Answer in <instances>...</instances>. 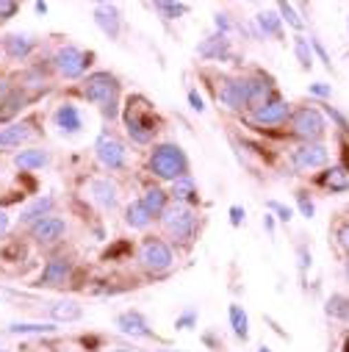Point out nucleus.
I'll list each match as a JSON object with an SVG mask.
<instances>
[{
  "mask_svg": "<svg viewBox=\"0 0 349 352\" xmlns=\"http://www.w3.org/2000/svg\"><path fill=\"white\" fill-rule=\"evenodd\" d=\"M278 14H280V20L286 23V25H291L294 31H305V20L300 17V12L291 6V3H278Z\"/></svg>",
  "mask_w": 349,
  "mask_h": 352,
  "instance_id": "34",
  "label": "nucleus"
},
{
  "mask_svg": "<svg viewBox=\"0 0 349 352\" xmlns=\"http://www.w3.org/2000/svg\"><path fill=\"white\" fill-rule=\"evenodd\" d=\"M258 352H272V349L269 346H258Z\"/></svg>",
  "mask_w": 349,
  "mask_h": 352,
  "instance_id": "54",
  "label": "nucleus"
},
{
  "mask_svg": "<svg viewBox=\"0 0 349 352\" xmlns=\"http://www.w3.org/2000/svg\"><path fill=\"white\" fill-rule=\"evenodd\" d=\"M289 117H291V103L280 100V98H275L272 103L252 111V122H258V125H283Z\"/></svg>",
  "mask_w": 349,
  "mask_h": 352,
  "instance_id": "11",
  "label": "nucleus"
},
{
  "mask_svg": "<svg viewBox=\"0 0 349 352\" xmlns=\"http://www.w3.org/2000/svg\"><path fill=\"white\" fill-rule=\"evenodd\" d=\"M219 100L230 109V111H241L249 109V80L247 78H233L219 89Z\"/></svg>",
  "mask_w": 349,
  "mask_h": 352,
  "instance_id": "10",
  "label": "nucleus"
},
{
  "mask_svg": "<svg viewBox=\"0 0 349 352\" xmlns=\"http://www.w3.org/2000/svg\"><path fill=\"white\" fill-rule=\"evenodd\" d=\"M297 258H300V272L311 270V252H308L305 247H300V250H297Z\"/></svg>",
  "mask_w": 349,
  "mask_h": 352,
  "instance_id": "45",
  "label": "nucleus"
},
{
  "mask_svg": "<svg viewBox=\"0 0 349 352\" xmlns=\"http://www.w3.org/2000/svg\"><path fill=\"white\" fill-rule=\"evenodd\" d=\"M244 217H247V211H244V208H238V206H233V208H230V225H233V228L244 225Z\"/></svg>",
  "mask_w": 349,
  "mask_h": 352,
  "instance_id": "44",
  "label": "nucleus"
},
{
  "mask_svg": "<svg viewBox=\"0 0 349 352\" xmlns=\"http://www.w3.org/2000/svg\"><path fill=\"white\" fill-rule=\"evenodd\" d=\"M56 125L67 133H78L83 128V120H80V111L72 106V103H64L56 109Z\"/></svg>",
  "mask_w": 349,
  "mask_h": 352,
  "instance_id": "18",
  "label": "nucleus"
},
{
  "mask_svg": "<svg viewBox=\"0 0 349 352\" xmlns=\"http://www.w3.org/2000/svg\"><path fill=\"white\" fill-rule=\"evenodd\" d=\"M267 208H272V211L278 214V219H280V222H291V219H294V211H291L289 206L278 203V200H269V203H267Z\"/></svg>",
  "mask_w": 349,
  "mask_h": 352,
  "instance_id": "39",
  "label": "nucleus"
},
{
  "mask_svg": "<svg viewBox=\"0 0 349 352\" xmlns=\"http://www.w3.org/2000/svg\"><path fill=\"white\" fill-rule=\"evenodd\" d=\"M344 278H346V280H349V261H346V263H344Z\"/></svg>",
  "mask_w": 349,
  "mask_h": 352,
  "instance_id": "51",
  "label": "nucleus"
},
{
  "mask_svg": "<svg viewBox=\"0 0 349 352\" xmlns=\"http://www.w3.org/2000/svg\"><path fill=\"white\" fill-rule=\"evenodd\" d=\"M169 197H172L174 203H181V206L197 203V184L192 181V175H186V178H181V181H174Z\"/></svg>",
  "mask_w": 349,
  "mask_h": 352,
  "instance_id": "21",
  "label": "nucleus"
},
{
  "mask_svg": "<svg viewBox=\"0 0 349 352\" xmlns=\"http://www.w3.org/2000/svg\"><path fill=\"white\" fill-rule=\"evenodd\" d=\"M294 53H297V61H300L302 69H311L313 67V47H311V39L308 36H302V34L294 36Z\"/></svg>",
  "mask_w": 349,
  "mask_h": 352,
  "instance_id": "32",
  "label": "nucleus"
},
{
  "mask_svg": "<svg viewBox=\"0 0 349 352\" xmlns=\"http://www.w3.org/2000/svg\"><path fill=\"white\" fill-rule=\"evenodd\" d=\"M291 128H294V133H297L300 139H305V142H319V139L324 136V131H327V122H324V114H322L319 109L302 106V109H297V111L291 114Z\"/></svg>",
  "mask_w": 349,
  "mask_h": 352,
  "instance_id": "3",
  "label": "nucleus"
},
{
  "mask_svg": "<svg viewBox=\"0 0 349 352\" xmlns=\"http://www.w3.org/2000/svg\"><path fill=\"white\" fill-rule=\"evenodd\" d=\"M125 128H128V136H131L133 142H139V144H150L153 136H155V131H158V122H155V117L150 114V109H144V111L139 114V109L128 103V111H125Z\"/></svg>",
  "mask_w": 349,
  "mask_h": 352,
  "instance_id": "6",
  "label": "nucleus"
},
{
  "mask_svg": "<svg viewBox=\"0 0 349 352\" xmlns=\"http://www.w3.org/2000/svg\"><path fill=\"white\" fill-rule=\"evenodd\" d=\"M344 352H349V336H346V341H344Z\"/></svg>",
  "mask_w": 349,
  "mask_h": 352,
  "instance_id": "53",
  "label": "nucleus"
},
{
  "mask_svg": "<svg viewBox=\"0 0 349 352\" xmlns=\"http://www.w3.org/2000/svg\"><path fill=\"white\" fill-rule=\"evenodd\" d=\"M197 53L205 56V58H225V56L230 53V39L222 36V34L208 36V39H203V42L197 45Z\"/></svg>",
  "mask_w": 349,
  "mask_h": 352,
  "instance_id": "19",
  "label": "nucleus"
},
{
  "mask_svg": "<svg viewBox=\"0 0 349 352\" xmlns=\"http://www.w3.org/2000/svg\"><path fill=\"white\" fill-rule=\"evenodd\" d=\"M324 314L330 319H338V322H349V297L346 294H333L324 305Z\"/></svg>",
  "mask_w": 349,
  "mask_h": 352,
  "instance_id": "28",
  "label": "nucleus"
},
{
  "mask_svg": "<svg viewBox=\"0 0 349 352\" xmlns=\"http://www.w3.org/2000/svg\"><path fill=\"white\" fill-rule=\"evenodd\" d=\"M139 261L144 263V270H150V272H166L172 263H174V255H172V250H169L166 241H161V239H147V241L142 244Z\"/></svg>",
  "mask_w": 349,
  "mask_h": 352,
  "instance_id": "7",
  "label": "nucleus"
},
{
  "mask_svg": "<svg viewBox=\"0 0 349 352\" xmlns=\"http://www.w3.org/2000/svg\"><path fill=\"white\" fill-rule=\"evenodd\" d=\"M95 153H98V161L106 169H122L125 166V158H128L125 144L114 133H100L98 142H95Z\"/></svg>",
  "mask_w": 349,
  "mask_h": 352,
  "instance_id": "8",
  "label": "nucleus"
},
{
  "mask_svg": "<svg viewBox=\"0 0 349 352\" xmlns=\"http://www.w3.org/2000/svg\"><path fill=\"white\" fill-rule=\"evenodd\" d=\"M6 230H9V217H6L3 211H0V239L6 236Z\"/></svg>",
  "mask_w": 349,
  "mask_h": 352,
  "instance_id": "48",
  "label": "nucleus"
},
{
  "mask_svg": "<svg viewBox=\"0 0 349 352\" xmlns=\"http://www.w3.org/2000/svg\"><path fill=\"white\" fill-rule=\"evenodd\" d=\"M0 352H3V349H0Z\"/></svg>",
  "mask_w": 349,
  "mask_h": 352,
  "instance_id": "58",
  "label": "nucleus"
},
{
  "mask_svg": "<svg viewBox=\"0 0 349 352\" xmlns=\"http://www.w3.org/2000/svg\"><path fill=\"white\" fill-rule=\"evenodd\" d=\"M346 28H349V17H346Z\"/></svg>",
  "mask_w": 349,
  "mask_h": 352,
  "instance_id": "55",
  "label": "nucleus"
},
{
  "mask_svg": "<svg viewBox=\"0 0 349 352\" xmlns=\"http://www.w3.org/2000/svg\"><path fill=\"white\" fill-rule=\"evenodd\" d=\"M117 95H120V80L111 72H92L83 80V98L100 109L117 103Z\"/></svg>",
  "mask_w": 349,
  "mask_h": 352,
  "instance_id": "2",
  "label": "nucleus"
},
{
  "mask_svg": "<svg viewBox=\"0 0 349 352\" xmlns=\"http://www.w3.org/2000/svg\"><path fill=\"white\" fill-rule=\"evenodd\" d=\"M114 352H133V349H128V346H114Z\"/></svg>",
  "mask_w": 349,
  "mask_h": 352,
  "instance_id": "52",
  "label": "nucleus"
},
{
  "mask_svg": "<svg viewBox=\"0 0 349 352\" xmlns=\"http://www.w3.org/2000/svg\"><path fill=\"white\" fill-rule=\"evenodd\" d=\"M69 272H72V267L67 258H53V261H47V267L39 275L36 286H64L69 280Z\"/></svg>",
  "mask_w": 349,
  "mask_h": 352,
  "instance_id": "15",
  "label": "nucleus"
},
{
  "mask_svg": "<svg viewBox=\"0 0 349 352\" xmlns=\"http://www.w3.org/2000/svg\"><path fill=\"white\" fill-rule=\"evenodd\" d=\"M311 47H313V53H316V56L322 58V64H324V67H327V69L333 72V61H330V56H327V50H324V45H322V42H319L316 36H311Z\"/></svg>",
  "mask_w": 349,
  "mask_h": 352,
  "instance_id": "42",
  "label": "nucleus"
},
{
  "mask_svg": "<svg viewBox=\"0 0 349 352\" xmlns=\"http://www.w3.org/2000/svg\"><path fill=\"white\" fill-rule=\"evenodd\" d=\"M150 172L161 181L174 184V181H181L189 175V158L178 144H172V142L158 144L150 153Z\"/></svg>",
  "mask_w": 349,
  "mask_h": 352,
  "instance_id": "1",
  "label": "nucleus"
},
{
  "mask_svg": "<svg viewBox=\"0 0 349 352\" xmlns=\"http://www.w3.org/2000/svg\"><path fill=\"white\" fill-rule=\"evenodd\" d=\"M319 186L327 189L330 195H344L349 192V169L335 164V166H324L322 178H319Z\"/></svg>",
  "mask_w": 349,
  "mask_h": 352,
  "instance_id": "14",
  "label": "nucleus"
},
{
  "mask_svg": "<svg viewBox=\"0 0 349 352\" xmlns=\"http://www.w3.org/2000/svg\"><path fill=\"white\" fill-rule=\"evenodd\" d=\"M338 247L349 255V225H344V228L338 230Z\"/></svg>",
  "mask_w": 349,
  "mask_h": 352,
  "instance_id": "46",
  "label": "nucleus"
},
{
  "mask_svg": "<svg viewBox=\"0 0 349 352\" xmlns=\"http://www.w3.org/2000/svg\"><path fill=\"white\" fill-rule=\"evenodd\" d=\"M297 208H300V214H302L305 219H313V217H316V203L308 197V192H305V189H300V192H297Z\"/></svg>",
  "mask_w": 349,
  "mask_h": 352,
  "instance_id": "36",
  "label": "nucleus"
},
{
  "mask_svg": "<svg viewBox=\"0 0 349 352\" xmlns=\"http://www.w3.org/2000/svg\"><path fill=\"white\" fill-rule=\"evenodd\" d=\"M117 327L125 333V336H136V338H150L153 336V327L147 324V319L139 314V311H125L117 316Z\"/></svg>",
  "mask_w": 349,
  "mask_h": 352,
  "instance_id": "16",
  "label": "nucleus"
},
{
  "mask_svg": "<svg viewBox=\"0 0 349 352\" xmlns=\"http://www.w3.org/2000/svg\"><path fill=\"white\" fill-rule=\"evenodd\" d=\"M17 3L14 0H0V23H6V20H12L14 14H17Z\"/></svg>",
  "mask_w": 349,
  "mask_h": 352,
  "instance_id": "40",
  "label": "nucleus"
},
{
  "mask_svg": "<svg viewBox=\"0 0 349 352\" xmlns=\"http://www.w3.org/2000/svg\"><path fill=\"white\" fill-rule=\"evenodd\" d=\"M227 314H230V327H233V333H236L241 341H247V338H249V319H247V311L233 302V305L227 308Z\"/></svg>",
  "mask_w": 349,
  "mask_h": 352,
  "instance_id": "27",
  "label": "nucleus"
},
{
  "mask_svg": "<svg viewBox=\"0 0 349 352\" xmlns=\"http://www.w3.org/2000/svg\"><path fill=\"white\" fill-rule=\"evenodd\" d=\"M153 9H155L164 20H178V17L189 14V6H186V3H164V0H161V3H155Z\"/></svg>",
  "mask_w": 349,
  "mask_h": 352,
  "instance_id": "35",
  "label": "nucleus"
},
{
  "mask_svg": "<svg viewBox=\"0 0 349 352\" xmlns=\"http://www.w3.org/2000/svg\"><path fill=\"white\" fill-rule=\"evenodd\" d=\"M308 92H311V95H316V98H324V100H330V95H333V86H330V83H322V80H316V83H311V86H308Z\"/></svg>",
  "mask_w": 349,
  "mask_h": 352,
  "instance_id": "41",
  "label": "nucleus"
},
{
  "mask_svg": "<svg viewBox=\"0 0 349 352\" xmlns=\"http://www.w3.org/2000/svg\"><path fill=\"white\" fill-rule=\"evenodd\" d=\"M324 111H327V117L335 122V128H338L341 133H349V120H346V117H344L338 109H333V106H324Z\"/></svg>",
  "mask_w": 349,
  "mask_h": 352,
  "instance_id": "37",
  "label": "nucleus"
},
{
  "mask_svg": "<svg viewBox=\"0 0 349 352\" xmlns=\"http://www.w3.org/2000/svg\"><path fill=\"white\" fill-rule=\"evenodd\" d=\"M23 109H25V98H20V95H12V98H6L3 103H0V125H3V122H9L12 117H17Z\"/></svg>",
  "mask_w": 349,
  "mask_h": 352,
  "instance_id": "33",
  "label": "nucleus"
},
{
  "mask_svg": "<svg viewBox=\"0 0 349 352\" xmlns=\"http://www.w3.org/2000/svg\"><path fill=\"white\" fill-rule=\"evenodd\" d=\"M330 164V147L322 142H305L300 147L291 150V166L297 172H308V169H322Z\"/></svg>",
  "mask_w": 349,
  "mask_h": 352,
  "instance_id": "5",
  "label": "nucleus"
},
{
  "mask_svg": "<svg viewBox=\"0 0 349 352\" xmlns=\"http://www.w3.org/2000/svg\"><path fill=\"white\" fill-rule=\"evenodd\" d=\"M47 161H50V155L45 150H23L14 155V164L20 169H42Z\"/></svg>",
  "mask_w": 349,
  "mask_h": 352,
  "instance_id": "26",
  "label": "nucleus"
},
{
  "mask_svg": "<svg viewBox=\"0 0 349 352\" xmlns=\"http://www.w3.org/2000/svg\"><path fill=\"white\" fill-rule=\"evenodd\" d=\"M150 219H153V214L147 211V206H144L142 200L128 203V208H125V225H128V228H133V230H144V228L150 225Z\"/></svg>",
  "mask_w": 349,
  "mask_h": 352,
  "instance_id": "22",
  "label": "nucleus"
},
{
  "mask_svg": "<svg viewBox=\"0 0 349 352\" xmlns=\"http://www.w3.org/2000/svg\"><path fill=\"white\" fill-rule=\"evenodd\" d=\"M34 9H36V14H47V3H36Z\"/></svg>",
  "mask_w": 349,
  "mask_h": 352,
  "instance_id": "49",
  "label": "nucleus"
},
{
  "mask_svg": "<svg viewBox=\"0 0 349 352\" xmlns=\"http://www.w3.org/2000/svg\"><path fill=\"white\" fill-rule=\"evenodd\" d=\"M89 195H92V200L100 206V208H114L117 206V186L109 181V178H98V181H92L89 184Z\"/></svg>",
  "mask_w": 349,
  "mask_h": 352,
  "instance_id": "17",
  "label": "nucleus"
},
{
  "mask_svg": "<svg viewBox=\"0 0 349 352\" xmlns=\"http://www.w3.org/2000/svg\"><path fill=\"white\" fill-rule=\"evenodd\" d=\"M194 324H197V311H194V308L183 311V314L178 316V322H174V327H178V330H192Z\"/></svg>",
  "mask_w": 349,
  "mask_h": 352,
  "instance_id": "38",
  "label": "nucleus"
},
{
  "mask_svg": "<svg viewBox=\"0 0 349 352\" xmlns=\"http://www.w3.org/2000/svg\"><path fill=\"white\" fill-rule=\"evenodd\" d=\"M3 47H6V53L12 56V58H23V56H28L31 53V47H34V39H28V36H6L3 39Z\"/></svg>",
  "mask_w": 349,
  "mask_h": 352,
  "instance_id": "31",
  "label": "nucleus"
},
{
  "mask_svg": "<svg viewBox=\"0 0 349 352\" xmlns=\"http://www.w3.org/2000/svg\"><path fill=\"white\" fill-rule=\"evenodd\" d=\"M346 61H349V53H346Z\"/></svg>",
  "mask_w": 349,
  "mask_h": 352,
  "instance_id": "57",
  "label": "nucleus"
},
{
  "mask_svg": "<svg viewBox=\"0 0 349 352\" xmlns=\"http://www.w3.org/2000/svg\"><path fill=\"white\" fill-rule=\"evenodd\" d=\"M31 136V122H17L12 128L0 131V147H17L20 142H25Z\"/></svg>",
  "mask_w": 349,
  "mask_h": 352,
  "instance_id": "24",
  "label": "nucleus"
},
{
  "mask_svg": "<svg viewBox=\"0 0 349 352\" xmlns=\"http://www.w3.org/2000/svg\"><path fill=\"white\" fill-rule=\"evenodd\" d=\"M164 352H172V349H164Z\"/></svg>",
  "mask_w": 349,
  "mask_h": 352,
  "instance_id": "56",
  "label": "nucleus"
},
{
  "mask_svg": "<svg viewBox=\"0 0 349 352\" xmlns=\"http://www.w3.org/2000/svg\"><path fill=\"white\" fill-rule=\"evenodd\" d=\"M50 316H53V322H78L80 316H83V308L75 302V300H56L53 305H50Z\"/></svg>",
  "mask_w": 349,
  "mask_h": 352,
  "instance_id": "20",
  "label": "nucleus"
},
{
  "mask_svg": "<svg viewBox=\"0 0 349 352\" xmlns=\"http://www.w3.org/2000/svg\"><path fill=\"white\" fill-rule=\"evenodd\" d=\"M95 23L98 28L109 36V39H117L120 31H122V17H120V9L114 3H100L95 6Z\"/></svg>",
  "mask_w": 349,
  "mask_h": 352,
  "instance_id": "12",
  "label": "nucleus"
},
{
  "mask_svg": "<svg viewBox=\"0 0 349 352\" xmlns=\"http://www.w3.org/2000/svg\"><path fill=\"white\" fill-rule=\"evenodd\" d=\"M161 222L164 228L174 236V239H192L194 236V228H197V217L189 206H181V203H174V206H166V211L161 214Z\"/></svg>",
  "mask_w": 349,
  "mask_h": 352,
  "instance_id": "4",
  "label": "nucleus"
},
{
  "mask_svg": "<svg viewBox=\"0 0 349 352\" xmlns=\"http://www.w3.org/2000/svg\"><path fill=\"white\" fill-rule=\"evenodd\" d=\"M64 233H67V222H64L61 217H45V219H39V222L34 225V239H36L39 244H45V247L61 241Z\"/></svg>",
  "mask_w": 349,
  "mask_h": 352,
  "instance_id": "13",
  "label": "nucleus"
},
{
  "mask_svg": "<svg viewBox=\"0 0 349 352\" xmlns=\"http://www.w3.org/2000/svg\"><path fill=\"white\" fill-rule=\"evenodd\" d=\"M9 333L12 336H47V333H56V324H50V322H14V324H9Z\"/></svg>",
  "mask_w": 349,
  "mask_h": 352,
  "instance_id": "25",
  "label": "nucleus"
},
{
  "mask_svg": "<svg viewBox=\"0 0 349 352\" xmlns=\"http://www.w3.org/2000/svg\"><path fill=\"white\" fill-rule=\"evenodd\" d=\"M214 25H216V31H219L222 36H227V31L233 28V23H230V14H216V17H214Z\"/></svg>",
  "mask_w": 349,
  "mask_h": 352,
  "instance_id": "43",
  "label": "nucleus"
},
{
  "mask_svg": "<svg viewBox=\"0 0 349 352\" xmlns=\"http://www.w3.org/2000/svg\"><path fill=\"white\" fill-rule=\"evenodd\" d=\"M255 23H258V28H260V34H267V36H275V39H280L283 36V20H280V14L278 12H260L258 17H255Z\"/></svg>",
  "mask_w": 349,
  "mask_h": 352,
  "instance_id": "23",
  "label": "nucleus"
},
{
  "mask_svg": "<svg viewBox=\"0 0 349 352\" xmlns=\"http://www.w3.org/2000/svg\"><path fill=\"white\" fill-rule=\"evenodd\" d=\"M189 103H192V109H194V111H205V103H203V98L197 95V89H192V92H189Z\"/></svg>",
  "mask_w": 349,
  "mask_h": 352,
  "instance_id": "47",
  "label": "nucleus"
},
{
  "mask_svg": "<svg viewBox=\"0 0 349 352\" xmlns=\"http://www.w3.org/2000/svg\"><path fill=\"white\" fill-rule=\"evenodd\" d=\"M89 64H92V53H83L80 47H72V45L56 53V67L64 78H80Z\"/></svg>",
  "mask_w": 349,
  "mask_h": 352,
  "instance_id": "9",
  "label": "nucleus"
},
{
  "mask_svg": "<svg viewBox=\"0 0 349 352\" xmlns=\"http://www.w3.org/2000/svg\"><path fill=\"white\" fill-rule=\"evenodd\" d=\"M53 208V197H36L28 208H23L20 211V219L23 222H34V219H42V217H47V211Z\"/></svg>",
  "mask_w": 349,
  "mask_h": 352,
  "instance_id": "30",
  "label": "nucleus"
},
{
  "mask_svg": "<svg viewBox=\"0 0 349 352\" xmlns=\"http://www.w3.org/2000/svg\"><path fill=\"white\" fill-rule=\"evenodd\" d=\"M142 203L147 206V211H150L153 217H158V214H164V211H166V192H164V189H158V186H150V189L144 192Z\"/></svg>",
  "mask_w": 349,
  "mask_h": 352,
  "instance_id": "29",
  "label": "nucleus"
},
{
  "mask_svg": "<svg viewBox=\"0 0 349 352\" xmlns=\"http://www.w3.org/2000/svg\"><path fill=\"white\" fill-rule=\"evenodd\" d=\"M264 222H267V230H269V233H272V230H275V222H272V217H267V219H264Z\"/></svg>",
  "mask_w": 349,
  "mask_h": 352,
  "instance_id": "50",
  "label": "nucleus"
}]
</instances>
